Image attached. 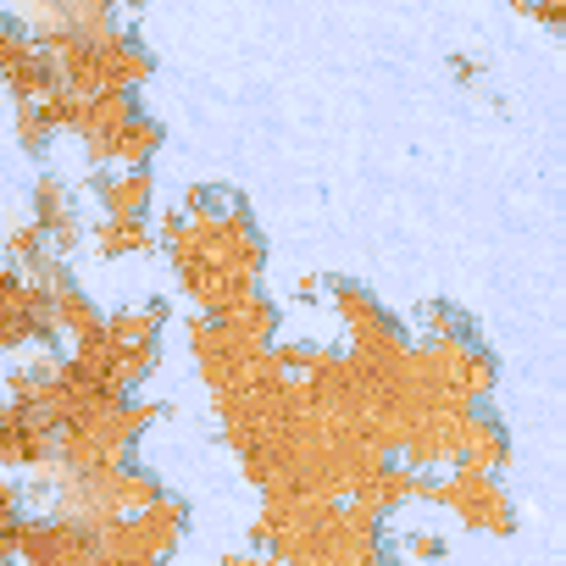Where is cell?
Returning a JSON list of instances; mask_svg holds the SVG:
<instances>
[{
  "mask_svg": "<svg viewBox=\"0 0 566 566\" xmlns=\"http://www.w3.org/2000/svg\"><path fill=\"white\" fill-rule=\"evenodd\" d=\"M560 45H566V34H560Z\"/></svg>",
  "mask_w": 566,
  "mask_h": 566,
  "instance_id": "29",
  "label": "cell"
},
{
  "mask_svg": "<svg viewBox=\"0 0 566 566\" xmlns=\"http://www.w3.org/2000/svg\"><path fill=\"white\" fill-rule=\"evenodd\" d=\"M156 244H161V239H156L150 217H101V222L90 228V250H95L101 261H128V255L156 250Z\"/></svg>",
  "mask_w": 566,
  "mask_h": 566,
  "instance_id": "14",
  "label": "cell"
},
{
  "mask_svg": "<svg viewBox=\"0 0 566 566\" xmlns=\"http://www.w3.org/2000/svg\"><path fill=\"white\" fill-rule=\"evenodd\" d=\"M7 560H18V566H95L101 560V533L84 527V522H67L56 511H40V516L23 522Z\"/></svg>",
  "mask_w": 566,
  "mask_h": 566,
  "instance_id": "9",
  "label": "cell"
},
{
  "mask_svg": "<svg viewBox=\"0 0 566 566\" xmlns=\"http://www.w3.org/2000/svg\"><path fill=\"white\" fill-rule=\"evenodd\" d=\"M34 222L51 233V244H56L67 261L90 244V228H84V217H78V206H73V189H67L56 172H40V178H34Z\"/></svg>",
  "mask_w": 566,
  "mask_h": 566,
  "instance_id": "12",
  "label": "cell"
},
{
  "mask_svg": "<svg viewBox=\"0 0 566 566\" xmlns=\"http://www.w3.org/2000/svg\"><path fill=\"white\" fill-rule=\"evenodd\" d=\"M455 78H461V84H472V78H478V67H472V56H455Z\"/></svg>",
  "mask_w": 566,
  "mask_h": 566,
  "instance_id": "28",
  "label": "cell"
},
{
  "mask_svg": "<svg viewBox=\"0 0 566 566\" xmlns=\"http://www.w3.org/2000/svg\"><path fill=\"white\" fill-rule=\"evenodd\" d=\"M134 522H139V533H145L161 555H172L178 538H184V527H189V505H184L178 494H161V500H156L150 511H139Z\"/></svg>",
  "mask_w": 566,
  "mask_h": 566,
  "instance_id": "19",
  "label": "cell"
},
{
  "mask_svg": "<svg viewBox=\"0 0 566 566\" xmlns=\"http://www.w3.org/2000/svg\"><path fill=\"white\" fill-rule=\"evenodd\" d=\"M411 361L422 373V384L439 395V400H455V406H483L500 384V367L494 356L472 339H439V334H422L411 345Z\"/></svg>",
  "mask_w": 566,
  "mask_h": 566,
  "instance_id": "5",
  "label": "cell"
},
{
  "mask_svg": "<svg viewBox=\"0 0 566 566\" xmlns=\"http://www.w3.org/2000/svg\"><path fill=\"white\" fill-rule=\"evenodd\" d=\"M350 500H361V505H373L378 516H389V511H400V505H411V500H422V472L417 467H406V461H384Z\"/></svg>",
  "mask_w": 566,
  "mask_h": 566,
  "instance_id": "15",
  "label": "cell"
},
{
  "mask_svg": "<svg viewBox=\"0 0 566 566\" xmlns=\"http://www.w3.org/2000/svg\"><path fill=\"white\" fill-rule=\"evenodd\" d=\"M222 323H228V328H239V334H244V339H255V345H272V334H277V306L255 290V295H250V301H239Z\"/></svg>",
  "mask_w": 566,
  "mask_h": 566,
  "instance_id": "22",
  "label": "cell"
},
{
  "mask_svg": "<svg viewBox=\"0 0 566 566\" xmlns=\"http://www.w3.org/2000/svg\"><path fill=\"white\" fill-rule=\"evenodd\" d=\"M90 189H95L101 217H150V206H156L150 167H117V172L90 167Z\"/></svg>",
  "mask_w": 566,
  "mask_h": 566,
  "instance_id": "13",
  "label": "cell"
},
{
  "mask_svg": "<svg viewBox=\"0 0 566 566\" xmlns=\"http://www.w3.org/2000/svg\"><path fill=\"white\" fill-rule=\"evenodd\" d=\"M422 334H439V339H472L478 328H472V317H467L461 306H450V301H428V306H422Z\"/></svg>",
  "mask_w": 566,
  "mask_h": 566,
  "instance_id": "23",
  "label": "cell"
},
{
  "mask_svg": "<svg viewBox=\"0 0 566 566\" xmlns=\"http://www.w3.org/2000/svg\"><path fill=\"white\" fill-rule=\"evenodd\" d=\"M95 566H167V555L139 533V522L128 516V522H112V527H101V560Z\"/></svg>",
  "mask_w": 566,
  "mask_h": 566,
  "instance_id": "17",
  "label": "cell"
},
{
  "mask_svg": "<svg viewBox=\"0 0 566 566\" xmlns=\"http://www.w3.org/2000/svg\"><path fill=\"white\" fill-rule=\"evenodd\" d=\"M51 339H62L56 334V295L45 283H34L23 266H7V277H0V350L18 356V350H34Z\"/></svg>",
  "mask_w": 566,
  "mask_h": 566,
  "instance_id": "8",
  "label": "cell"
},
{
  "mask_svg": "<svg viewBox=\"0 0 566 566\" xmlns=\"http://www.w3.org/2000/svg\"><path fill=\"white\" fill-rule=\"evenodd\" d=\"M444 555H450L444 533H433V527H411V533H400V560H406V566H439Z\"/></svg>",
  "mask_w": 566,
  "mask_h": 566,
  "instance_id": "24",
  "label": "cell"
},
{
  "mask_svg": "<svg viewBox=\"0 0 566 566\" xmlns=\"http://www.w3.org/2000/svg\"><path fill=\"white\" fill-rule=\"evenodd\" d=\"M56 62H62V78H67L73 95H134L156 73L150 51L128 29L112 34V40H95V45H73Z\"/></svg>",
  "mask_w": 566,
  "mask_h": 566,
  "instance_id": "6",
  "label": "cell"
},
{
  "mask_svg": "<svg viewBox=\"0 0 566 566\" xmlns=\"http://www.w3.org/2000/svg\"><path fill=\"white\" fill-rule=\"evenodd\" d=\"M505 461H511V433H505V422H500L494 411H478L472 428H467V444H461V461H455V467H467V472H500Z\"/></svg>",
  "mask_w": 566,
  "mask_h": 566,
  "instance_id": "16",
  "label": "cell"
},
{
  "mask_svg": "<svg viewBox=\"0 0 566 566\" xmlns=\"http://www.w3.org/2000/svg\"><path fill=\"white\" fill-rule=\"evenodd\" d=\"M233 200H239V195H233V189H222V184H189L178 206H184L189 217H217V211H228Z\"/></svg>",
  "mask_w": 566,
  "mask_h": 566,
  "instance_id": "25",
  "label": "cell"
},
{
  "mask_svg": "<svg viewBox=\"0 0 566 566\" xmlns=\"http://www.w3.org/2000/svg\"><path fill=\"white\" fill-rule=\"evenodd\" d=\"M161 123L150 117V112H139L134 123H128V134L117 139V167H150L156 161V150H161Z\"/></svg>",
  "mask_w": 566,
  "mask_h": 566,
  "instance_id": "21",
  "label": "cell"
},
{
  "mask_svg": "<svg viewBox=\"0 0 566 566\" xmlns=\"http://www.w3.org/2000/svg\"><path fill=\"white\" fill-rule=\"evenodd\" d=\"M56 295V334L67 345H90L101 328H106V312L90 301V290H78V283H67V290H51Z\"/></svg>",
  "mask_w": 566,
  "mask_h": 566,
  "instance_id": "18",
  "label": "cell"
},
{
  "mask_svg": "<svg viewBox=\"0 0 566 566\" xmlns=\"http://www.w3.org/2000/svg\"><path fill=\"white\" fill-rule=\"evenodd\" d=\"M184 328H189V356H195V367H200V384H206L211 395H239V389H255V384H266V378H283L272 345L244 339V334L228 328L222 317H200V312H195Z\"/></svg>",
  "mask_w": 566,
  "mask_h": 566,
  "instance_id": "4",
  "label": "cell"
},
{
  "mask_svg": "<svg viewBox=\"0 0 566 566\" xmlns=\"http://www.w3.org/2000/svg\"><path fill=\"white\" fill-rule=\"evenodd\" d=\"M433 505H444L467 533H489V538H511V533H516L511 494L500 489V478H494V472H467V467L439 472Z\"/></svg>",
  "mask_w": 566,
  "mask_h": 566,
  "instance_id": "7",
  "label": "cell"
},
{
  "mask_svg": "<svg viewBox=\"0 0 566 566\" xmlns=\"http://www.w3.org/2000/svg\"><path fill=\"white\" fill-rule=\"evenodd\" d=\"M139 117L134 95H90L78 123H73V139L84 150L90 167H117V139L128 134V123Z\"/></svg>",
  "mask_w": 566,
  "mask_h": 566,
  "instance_id": "11",
  "label": "cell"
},
{
  "mask_svg": "<svg viewBox=\"0 0 566 566\" xmlns=\"http://www.w3.org/2000/svg\"><path fill=\"white\" fill-rule=\"evenodd\" d=\"M161 478L123 461V467H101V472H56L51 483V511L67 516V522H84V527H112V522H128L139 511H150L161 500Z\"/></svg>",
  "mask_w": 566,
  "mask_h": 566,
  "instance_id": "2",
  "label": "cell"
},
{
  "mask_svg": "<svg viewBox=\"0 0 566 566\" xmlns=\"http://www.w3.org/2000/svg\"><path fill=\"white\" fill-rule=\"evenodd\" d=\"M0 73H7L12 106H18V101H51V95L67 90L62 62L34 40V29H29L23 18H7V40H0Z\"/></svg>",
  "mask_w": 566,
  "mask_h": 566,
  "instance_id": "10",
  "label": "cell"
},
{
  "mask_svg": "<svg viewBox=\"0 0 566 566\" xmlns=\"http://www.w3.org/2000/svg\"><path fill=\"white\" fill-rule=\"evenodd\" d=\"M156 239H161V255H167L178 283L195 272H228V277L255 283L266 272V239H261L244 200H233L217 217H189L184 206H167L156 217Z\"/></svg>",
  "mask_w": 566,
  "mask_h": 566,
  "instance_id": "1",
  "label": "cell"
},
{
  "mask_svg": "<svg viewBox=\"0 0 566 566\" xmlns=\"http://www.w3.org/2000/svg\"><path fill=\"white\" fill-rule=\"evenodd\" d=\"M217 566H283V560H272V555H222Z\"/></svg>",
  "mask_w": 566,
  "mask_h": 566,
  "instance_id": "27",
  "label": "cell"
},
{
  "mask_svg": "<svg viewBox=\"0 0 566 566\" xmlns=\"http://www.w3.org/2000/svg\"><path fill=\"white\" fill-rule=\"evenodd\" d=\"M156 417H167V406H156V400H101V406H90L84 417H73V422L56 433V461H62V472L123 467Z\"/></svg>",
  "mask_w": 566,
  "mask_h": 566,
  "instance_id": "3",
  "label": "cell"
},
{
  "mask_svg": "<svg viewBox=\"0 0 566 566\" xmlns=\"http://www.w3.org/2000/svg\"><path fill=\"white\" fill-rule=\"evenodd\" d=\"M516 12L544 23V29H555V34H566V0H516Z\"/></svg>",
  "mask_w": 566,
  "mask_h": 566,
  "instance_id": "26",
  "label": "cell"
},
{
  "mask_svg": "<svg viewBox=\"0 0 566 566\" xmlns=\"http://www.w3.org/2000/svg\"><path fill=\"white\" fill-rule=\"evenodd\" d=\"M12 134H18V150H23V156H45V150L62 139V128L51 123V112H45L40 101H18V106H12Z\"/></svg>",
  "mask_w": 566,
  "mask_h": 566,
  "instance_id": "20",
  "label": "cell"
}]
</instances>
